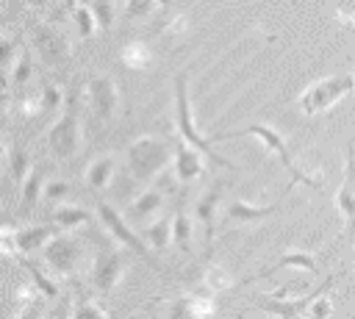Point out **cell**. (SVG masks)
Returning a JSON list of instances; mask_svg holds the SVG:
<instances>
[{
    "label": "cell",
    "mask_w": 355,
    "mask_h": 319,
    "mask_svg": "<svg viewBox=\"0 0 355 319\" xmlns=\"http://www.w3.org/2000/svg\"><path fill=\"white\" fill-rule=\"evenodd\" d=\"M230 286H233V280H230V275H227L222 266H208V269H205V275H202V288H205V291L222 294V291H227Z\"/></svg>",
    "instance_id": "cell-24"
},
{
    "label": "cell",
    "mask_w": 355,
    "mask_h": 319,
    "mask_svg": "<svg viewBox=\"0 0 355 319\" xmlns=\"http://www.w3.org/2000/svg\"><path fill=\"white\" fill-rule=\"evenodd\" d=\"M153 6H158L155 0H128L125 3V14L128 17H147L153 11Z\"/></svg>",
    "instance_id": "cell-34"
},
{
    "label": "cell",
    "mask_w": 355,
    "mask_h": 319,
    "mask_svg": "<svg viewBox=\"0 0 355 319\" xmlns=\"http://www.w3.org/2000/svg\"><path fill=\"white\" fill-rule=\"evenodd\" d=\"M97 214H100V219H103V225L108 227V233H111V236H116L122 244H128L133 252H139V255H141L147 264L158 266V264H155V258L147 252V244H144V241H141V239L133 233V227H128V222H125V219H122V216H119V214H116V211H114L108 202L97 200Z\"/></svg>",
    "instance_id": "cell-6"
},
{
    "label": "cell",
    "mask_w": 355,
    "mask_h": 319,
    "mask_svg": "<svg viewBox=\"0 0 355 319\" xmlns=\"http://www.w3.org/2000/svg\"><path fill=\"white\" fill-rule=\"evenodd\" d=\"M341 275H336V277H327L316 291H311V294H305V297H300V300H283V297H266V300H258L255 302V308L258 311H263V313H269V316H275V319H302L308 311H311V305L324 294V291H330L333 288V283L338 280Z\"/></svg>",
    "instance_id": "cell-5"
},
{
    "label": "cell",
    "mask_w": 355,
    "mask_h": 319,
    "mask_svg": "<svg viewBox=\"0 0 355 319\" xmlns=\"http://www.w3.org/2000/svg\"><path fill=\"white\" fill-rule=\"evenodd\" d=\"M61 103H64L61 89H58L55 83H44V86H42V114H44V117L55 114Z\"/></svg>",
    "instance_id": "cell-28"
},
{
    "label": "cell",
    "mask_w": 355,
    "mask_h": 319,
    "mask_svg": "<svg viewBox=\"0 0 355 319\" xmlns=\"http://www.w3.org/2000/svg\"><path fill=\"white\" fill-rule=\"evenodd\" d=\"M219 200H222V189L214 186V189L205 191V194L197 200V205H194V214H197V219H200V225H202L208 241H211V236H214V216H216Z\"/></svg>",
    "instance_id": "cell-18"
},
{
    "label": "cell",
    "mask_w": 355,
    "mask_h": 319,
    "mask_svg": "<svg viewBox=\"0 0 355 319\" xmlns=\"http://www.w3.org/2000/svg\"><path fill=\"white\" fill-rule=\"evenodd\" d=\"M169 313H172V319H197L194 316V300H191V294H183V297L172 300Z\"/></svg>",
    "instance_id": "cell-30"
},
{
    "label": "cell",
    "mask_w": 355,
    "mask_h": 319,
    "mask_svg": "<svg viewBox=\"0 0 355 319\" xmlns=\"http://www.w3.org/2000/svg\"><path fill=\"white\" fill-rule=\"evenodd\" d=\"M202 153L186 147V144H178V153H175V178L180 183H194L197 178H202V161H200Z\"/></svg>",
    "instance_id": "cell-15"
},
{
    "label": "cell",
    "mask_w": 355,
    "mask_h": 319,
    "mask_svg": "<svg viewBox=\"0 0 355 319\" xmlns=\"http://www.w3.org/2000/svg\"><path fill=\"white\" fill-rule=\"evenodd\" d=\"M172 241L180 252H189V247H191V219H189L186 211H178L172 216Z\"/></svg>",
    "instance_id": "cell-21"
},
{
    "label": "cell",
    "mask_w": 355,
    "mask_h": 319,
    "mask_svg": "<svg viewBox=\"0 0 355 319\" xmlns=\"http://www.w3.org/2000/svg\"><path fill=\"white\" fill-rule=\"evenodd\" d=\"M111 175H114V155H103V158H97V161L89 166L86 183H89L92 191H100V189H105V186L111 183Z\"/></svg>",
    "instance_id": "cell-19"
},
{
    "label": "cell",
    "mask_w": 355,
    "mask_h": 319,
    "mask_svg": "<svg viewBox=\"0 0 355 319\" xmlns=\"http://www.w3.org/2000/svg\"><path fill=\"white\" fill-rule=\"evenodd\" d=\"M64 6H67V8H72V11H75V8H78V0H64Z\"/></svg>",
    "instance_id": "cell-40"
},
{
    "label": "cell",
    "mask_w": 355,
    "mask_h": 319,
    "mask_svg": "<svg viewBox=\"0 0 355 319\" xmlns=\"http://www.w3.org/2000/svg\"><path fill=\"white\" fill-rule=\"evenodd\" d=\"M36 44H39L44 61H50V64L64 61V58H67V50H69L67 39H64L55 28H50V25H39V28H36Z\"/></svg>",
    "instance_id": "cell-12"
},
{
    "label": "cell",
    "mask_w": 355,
    "mask_h": 319,
    "mask_svg": "<svg viewBox=\"0 0 355 319\" xmlns=\"http://www.w3.org/2000/svg\"><path fill=\"white\" fill-rule=\"evenodd\" d=\"M122 61H125V67H130V69H150V67H153V53H150L141 42H133V44H128V47L122 50Z\"/></svg>",
    "instance_id": "cell-22"
},
{
    "label": "cell",
    "mask_w": 355,
    "mask_h": 319,
    "mask_svg": "<svg viewBox=\"0 0 355 319\" xmlns=\"http://www.w3.org/2000/svg\"><path fill=\"white\" fill-rule=\"evenodd\" d=\"M17 300H19L22 305H28V302H31V288H28V286H22V288L17 291Z\"/></svg>",
    "instance_id": "cell-39"
},
{
    "label": "cell",
    "mask_w": 355,
    "mask_h": 319,
    "mask_svg": "<svg viewBox=\"0 0 355 319\" xmlns=\"http://www.w3.org/2000/svg\"><path fill=\"white\" fill-rule=\"evenodd\" d=\"M175 122H178V133L183 136V141H186V144H191L194 150H200L202 155H208L216 166H227V169H233V164H230L225 155H219V153L214 150V144H211V141H205V136H202V133H197L194 119H191V105H189L186 75H178V78H175Z\"/></svg>",
    "instance_id": "cell-1"
},
{
    "label": "cell",
    "mask_w": 355,
    "mask_h": 319,
    "mask_svg": "<svg viewBox=\"0 0 355 319\" xmlns=\"http://www.w3.org/2000/svg\"><path fill=\"white\" fill-rule=\"evenodd\" d=\"M164 189L161 186H150V189H144L136 200H133V205H130V219L133 222H147L150 216H155L161 208H164Z\"/></svg>",
    "instance_id": "cell-16"
},
{
    "label": "cell",
    "mask_w": 355,
    "mask_h": 319,
    "mask_svg": "<svg viewBox=\"0 0 355 319\" xmlns=\"http://www.w3.org/2000/svg\"><path fill=\"white\" fill-rule=\"evenodd\" d=\"M8 75H11V83L14 86H22L31 78V55L28 53H19V58H17V64H14V69Z\"/></svg>",
    "instance_id": "cell-31"
},
{
    "label": "cell",
    "mask_w": 355,
    "mask_h": 319,
    "mask_svg": "<svg viewBox=\"0 0 355 319\" xmlns=\"http://www.w3.org/2000/svg\"><path fill=\"white\" fill-rule=\"evenodd\" d=\"M286 266H291V269H305V272H311V275H316V272H319V266H316V261H313V255H311V252H305V250H291V252L280 255L272 266H263L261 272H255L250 280L269 277V275H275L277 269H286Z\"/></svg>",
    "instance_id": "cell-13"
},
{
    "label": "cell",
    "mask_w": 355,
    "mask_h": 319,
    "mask_svg": "<svg viewBox=\"0 0 355 319\" xmlns=\"http://www.w3.org/2000/svg\"><path fill=\"white\" fill-rule=\"evenodd\" d=\"M169 158H172L169 144L161 141V139H153V136L136 139V141L130 144V150H128V166H130V172H133L136 180H150V178H155L158 172L166 169Z\"/></svg>",
    "instance_id": "cell-3"
},
{
    "label": "cell",
    "mask_w": 355,
    "mask_h": 319,
    "mask_svg": "<svg viewBox=\"0 0 355 319\" xmlns=\"http://www.w3.org/2000/svg\"><path fill=\"white\" fill-rule=\"evenodd\" d=\"M122 277V258L114 250H100L92 264V280L103 294H111Z\"/></svg>",
    "instance_id": "cell-11"
},
{
    "label": "cell",
    "mask_w": 355,
    "mask_h": 319,
    "mask_svg": "<svg viewBox=\"0 0 355 319\" xmlns=\"http://www.w3.org/2000/svg\"><path fill=\"white\" fill-rule=\"evenodd\" d=\"M58 233H61V227H58V225H50V227H22V230H14L19 258H22V252H36V250H44V244H47L50 239H55Z\"/></svg>",
    "instance_id": "cell-14"
},
{
    "label": "cell",
    "mask_w": 355,
    "mask_h": 319,
    "mask_svg": "<svg viewBox=\"0 0 355 319\" xmlns=\"http://www.w3.org/2000/svg\"><path fill=\"white\" fill-rule=\"evenodd\" d=\"M44 172L42 169H33L28 178H25V183H22V205L25 208H31L36 200H39V194H44Z\"/></svg>",
    "instance_id": "cell-25"
},
{
    "label": "cell",
    "mask_w": 355,
    "mask_h": 319,
    "mask_svg": "<svg viewBox=\"0 0 355 319\" xmlns=\"http://www.w3.org/2000/svg\"><path fill=\"white\" fill-rule=\"evenodd\" d=\"M155 3H158L161 8H169V6H172V0H155Z\"/></svg>",
    "instance_id": "cell-41"
},
{
    "label": "cell",
    "mask_w": 355,
    "mask_h": 319,
    "mask_svg": "<svg viewBox=\"0 0 355 319\" xmlns=\"http://www.w3.org/2000/svg\"><path fill=\"white\" fill-rule=\"evenodd\" d=\"M33 3H39V6H42V3H44V0H33Z\"/></svg>",
    "instance_id": "cell-43"
},
{
    "label": "cell",
    "mask_w": 355,
    "mask_h": 319,
    "mask_svg": "<svg viewBox=\"0 0 355 319\" xmlns=\"http://www.w3.org/2000/svg\"><path fill=\"white\" fill-rule=\"evenodd\" d=\"M86 92H89V108L94 117H100V119L114 117L119 94H116V83L111 80V75H94L86 86Z\"/></svg>",
    "instance_id": "cell-9"
},
{
    "label": "cell",
    "mask_w": 355,
    "mask_h": 319,
    "mask_svg": "<svg viewBox=\"0 0 355 319\" xmlns=\"http://www.w3.org/2000/svg\"><path fill=\"white\" fill-rule=\"evenodd\" d=\"M69 191H72V186H69V183H64V180H53V183H47V186H44V194H42V197H44L47 202H58V200H61V197H67Z\"/></svg>",
    "instance_id": "cell-33"
},
{
    "label": "cell",
    "mask_w": 355,
    "mask_h": 319,
    "mask_svg": "<svg viewBox=\"0 0 355 319\" xmlns=\"http://www.w3.org/2000/svg\"><path fill=\"white\" fill-rule=\"evenodd\" d=\"M144 236L150 239V244H153L155 250L169 247V241H172V219H158V222H150V225L144 227Z\"/></svg>",
    "instance_id": "cell-23"
},
{
    "label": "cell",
    "mask_w": 355,
    "mask_h": 319,
    "mask_svg": "<svg viewBox=\"0 0 355 319\" xmlns=\"http://www.w3.org/2000/svg\"><path fill=\"white\" fill-rule=\"evenodd\" d=\"M8 169H11V178H14L17 183H25V178L33 172V169H31V158H28V153H25L22 147H17V150L11 153Z\"/></svg>",
    "instance_id": "cell-27"
},
{
    "label": "cell",
    "mask_w": 355,
    "mask_h": 319,
    "mask_svg": "<svg viewBox=\"0 0 355 319\" xmlns=\"http://www.w3.org/2000/svg\"><path fill=\"white\" fill-rule=\"evenodd\" d=\"M75 319H108L94 302H80L78 311H75Z\"/></svg>",
    "instance_id": "cell-36"
},
{
    "label": "cell",
    "mask_w": 355,
    "mask_h": 319,
    "mask_svg": "<svg viewBox=\"0 0 355 319\" xmlns=\"http://www.w3.org/2000/svg\"><path fill=\"white\" fill-rule=\"evenodd\" d=\"M239 136H258V139H261V141H263V144H266V147L280 158V164L288 169V175H291V180H294V183H305V186L322 189V178H319V175H305L302 169H297V166H294V161H291V155H288V147H286L283 136H280L275 128L255 122V125H247V128H241V130H227V133L216 136L214 141H222V139H239Z\"/></svg>",
    "instance_id": "cell-2"
},
{
    "label": "cell",
    "mask_w": 355,
    "mask_h": 319,
    "mask_svg": "<svg viewBox=\"0 0 355 319\" xmlns=\"http://www.w3.org/2000/svg\"><path fill=\"white\" fill-rule=\"evenodd\" d=\"M111 3L114 0H94L92 3V11H94L100 28H111V22H114V6Z\"/></svg>",
    "instance_id": "cell-32"
},
{
    "label": "cell",
    "mask_w": 355,
    "mask_h": 319,
    "mask_svg": "<svg viewBox=\"0 0 355 319\" xmlns=\"http://www.w3.org/2000/svg\"><path fill=\"white\" fill-rule=\"evenodd\" d=\"M83 222H89V211H83V208H75V205H58V208L53 211V225H58L61 230L78 227V225H83Z\"/></svg>",
    "instance_id": "cell-20"
},
{
    "label": "cell",
    "mask_w": 355,
    "mask_h": 319,
    "mask_svg": "<svg viewBox=\"0 0 355 319\" xmlns=\"http://www.w3.org/2000/svg\"><path fill=\"white\" fill-rule=\"evenodd\" d=\"M44 261H47V266L53 269V272H58V275H72L75 269H78V261H80V250H78V241H72V239H67V236H55V239H50L47 244H44Z\"/></svg>",
    "instance_id": "cell-8"
},
{
    "label": "cell",
    "mask_w": 355,
    "mask_h": 319,
    "mask_svg": "<svg viewBox=\"0 0 355 319\" xmlns=\"http://www.w3.org/2000/svg\"><path fill=\"white\" fill-rule=\"evenodd\" d=\"M336 205L344 216L347 233H352V227H355V141L347 144V169H344L341 189L336 194Z\"/></svg>",
    "instance_id": "cell-10"
},
{
    "label": "cell",
    "mask_w": 355,
    "mask_h": 319,
    "mask_svg": "<svg viewBox=\"0 0 355 319\" xmlns=\"http://www.w3.org/2000/svg\"><path fill=\"white\" fill-rule=\"evenodd\" d=\"M277 208H280V200L272 202V205H255V202L233 200V202L227 205V219H230V222H244V225H247V222H258V219L275 214Z\"/></svg>",
    "instance_id": "cell-17"
},
{
    "label": "cell",
    "mask_w": 355,
    "mask_h": 319,
    "mask_svg": "<svg viewBox=\"0 0 355 319\" xmlns=\"http://www.w3.org/2000/svg\"><path fill=\"white\" fill-rule=\"evenodd\" d=\"M0 50H3V53H0V55H3V67H6V72H11V69H14V64H17V61H14V50H17V42L6 36Z\"/></svg>",
    "instance_id": "cell-37"
},
{
    "label": "cell",
    "mask_w": 355,
    "mask_h": 319,
    "mask_svg": "<svg viewBox=\"0 0 355 319\" xmlns=\"http://www.w3.org/2000/svg\"><path fill=\"white\" fill-rule=\"evenodd\" d=\"M114 3H116V6H122V3H128V0H114Z\"/></svg>",
    "instance_id": "cell-42"
},
{
    "label": "cell",
    "mask_w": 355,
    "mask_h": 319,
    "mask_svg": "<svg viewBox=\"0 0 355 319\" xmlns=\"http://www.w3.org/2000/svg\"><path fill=\"white\" fill-rule=\"evenodd\" d=\"M72 17H75L78 33H80L83 39H92V36H94V28H100V25H97V17H94V11H92V6H78V8L72 11Z\"/></svg>",
    "instance_id": "cell-26"
},
{
    "label": "cell",
    "mask_w": 355,
    "mask_h": 319,
    "mask_svg": "<svg viewBox=\"0 0 355 319\" xmlns=\"http://www.w3.org/2000/svg\"><path fill=\"white\" fill-rule=\"evenodd\" d=\"M352 89H355V78H352V75L324 78V80H319V83H313V86L305 89V94H302V100H300V108H302V114L313 117V114L330 108L333 103H338V100H341L344 94H349Z\"/></svg>",
    "instance_id": "cell-4"
},
{
    "label": "cell",
    "mask_w": 355,
    "mask_h": 319,
    "mask_svg": "<svg viewBox=\"0 0 355 319\" xmlns=\"http://www.w3.org/2000/svg\"><path fill=\"white\" fill-rule=\"evenodd\" d=\"M50 150L58 155V158H72L78 153V141H80V133H78V114L75 108L69 105L61 119L50 128Z\"/></svg>",
    "instance_id": "cell-7"
},
{
    "label": "cell",
    "mask_w": 355,
    "mask_h": 319,
    "mask_svg": "<svg viewBox=\"0 0 355 319\" xmlns=\"http://www.w3.org/2000/svg\"><path fill=\"white\" fill-rule=\"evenodd\" d=\"M19 261H22V258H19ZM22 264H25V269L31 272V277H33L36 288H39L44 297H55V286H53V280H50V277H47L36 264H31V261H22Z\"/></svg>",
    "instance_id": "cell-29"
},
{
    "label": "cell",
    "mask_w": 355,
    "mask_h": 319,
    "mask_svg": "<svg viewBox=\"0 0 355 319\" xmlns=\"http://www.w3.org/2000/svg\"><path fill=\"white\" fill-rule=\"evenodd\" d=\"M330 311H333V302H330V297H327V291H324V294L311 305V319H327Z\"/></svg>",
    "instance_id": "cell-35"
},
{
    "label": "cell",
    "mask_w": 355,
    "mask_h": 319,
    "mask_svg": "<svg viewBox=\"0 0 355 319\" xmlns=\"http://www.w3.org/2000/svg\"><path fill=\"white\" fill-rule=\"evenodd\" d=\"M17 319H42V302L36 300L31 308H22V311L17 313Z\"/></svg>",
    "instance_id": "cell-38"
}]
</instances>
